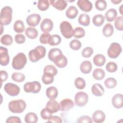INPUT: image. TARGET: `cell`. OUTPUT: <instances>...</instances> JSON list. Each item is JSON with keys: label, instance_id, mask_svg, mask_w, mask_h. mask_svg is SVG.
I'll list each match as a JSON object with an SVG mask.
<instances>
[{"label": "cell", "instance_id": "1", "mask_svg": "<svg viewBox=\"0 0 123 123\" xmlns=\"http://www.w3.org/2000/svg\"><path fill=\"white\" fill-rule=\"evenodd\" d=\"M46 54V49L42 46H38L34 49L31 50L28 53L30 61L32 62H37L43 58Z\"/></svg>", "mask_w": 123, "mask_h": 123}, {"label": "cell", "instance_id": "2", "mask_svg": "<svg viewBox=\"0 0 123 123\" xmlns=\"http://www.w3.org/2000/svg\"><path fill=\"white\" fill-rule=\"evenodd\" d=\"M26 108V103L23 99L11 101L9 103V110L12 113H20L24 111Z\"/></svg>", "mask_w": 123, "mask_h": 123}, {"label": "cell", "instance_id": "3", "mask_svg": "<svg viewBox=\"0 0 123 123\" xmlns=\"http://www.w3.org/2000/svg\"><path fill=\"white\" fill-rule=\"evenodd\" d=\"M12 9L6 6L2 8L0 14V23L3 25H9L12 20Z\"/></svg>", "mask_w": 123, "mask_h": 123}, {"label": "cell", "instance_id": "4", "mask_svg": "<svg viewBox=\"0 0 123 123\" xmlns=\"http://www.w3.org/2000/svg\"><path fill=\"white\" fill-rule=\"evenodd\" d=\"M27 62V58L23 53H19L13 58L12 61V68L15 70L22 69Z\"/></svg>", "mask_w": 123, "mask_h": 123}, {"label": "cell", "instance_id": "5", "mask_svg": "<svg viewBox=\"0 0 123 123\" xmlns=\"http://www.w3.org/2000/svg\"><path fill=\"white\" fill-rule=\"evenodd\" d=\"M61 32L66 38H71L74 35V30L71 24L67 21L62 22L60 25Z\"/></svg>", "mask_w": 123, "mask_h": 123}, {"label": "cell", "instance_id": "6", "mask_svg": "<svg viewBox=\"0 0 123 123\" xmlns=\"http://www.w3.org/2000/svg\"><path fill=\"white\" fill-rule=\"evenodd\" d=\"M122 50L121 45L116 42L112 43L107 50L108 56L111 59L117 58Z\"/></svg>", "mask_w": 123, "mask_h": 123}, {"label": "cell", "instance_id": "7", "mask_svg": "<svg viewBox=\"0 0 123 123\" xmlns=\"http://www.w3.org/2000/svg\"><path fill=\"white\" fill-rule=\"evenodd\" d=\"M41 88L40 83L37 81L27 82L24 86V89L27 93H37L40 91Z\"/></svg>", "mask_w": 123, "mask_h": 123}, {"label": "cell", "instance_id": "8", "mask_svg": "<svg viewBox=\"0 0 123 123\" xmlns=\"http://www.w3.org/2000/svg\"><path fill=\"white\" fill-rule=\"evenodd\" d=\"M88 99V95L83 92L80 91L77 92L74 98V101L76 105L79 107H83L86 104Z\"/></svg>", "mask_w": 123, "mask_h": 123}, {"label": "cell", "instance_id": "9", "mask_svg": "<svg viewBox=\"0 0 123 123\" xmlns=\"http://www.w3.org/2000/svg\"><path fill=\"white\" fill-rule=\"evenodd\" d=\"M4 89L5 92L11 96H17L20 92L19 87L12 83H8L5 84Z\"/></svg>", "mask_w": 123, "mask_h": 123}, {"label": "cell", "instance_id": "10", "mask_svg": "<svg viewBox=\"0 0 123 123\" xmlns=\"http://www.w3.org/2000/svg\"><path fill=\"white\" fill-rule=\"evenodd\" d=\"M10 61L8 49L6 48L0 47V64L2 66L7 65Z\"/></svg>", "mask_w": 123, "mask_h": 123}, {"label": "cell", "instance_id": "11", "mask_svg": "<svg viewBox=\"0 0 123 123\" xmlns=\"http://www.w3.org/2000/svg\"><path fill=\"white\" fill-rule=\"evenodd\" d=\"M60 104V110L62 111H67L72 109L74 105L73 101L70 98L62 99Z\"/></svg>", "mask_w": 123, "mask_h": 123}, {"label": "cell", "instance_id": "12", "mask_svg": "<svg viewBox=\"0 0 123 123\" xmlns=\"http://www.w3.org/2000/svg\"><path fill=\"white\" fill-rule=\"evenodd\" d=\"M41 20V16L37 13L31 14L26 19L27 25L30 26H36L38 25Z\"/></svg>", "mask_w": 123, "mask_h": 123}, {"label": "cell", "instance_id": "13", "mask_svg": "<svg viewBox=\"0 0 123 123\" xmlns=\"http://www.w3.org/2000/svg\"><path fill=\"white\" fill-rule=\"evenodd\" d=\"M46 108L51 113H56L60 110V104L55 99H50L48 101Z\"/></svg>", "mask_w": 123, "mask_h": 123}, {"label": "cell", "instance_id": "14", "mask_svg": "<svg viewBox=\"0 0 123 123\" xmlns=\"http://www.w3.org/2000/svg\"><path fill=\"white\" fill-rule=\"evenodd\" d=\"M53 27V23L52 21L49 19L45 18L41 22L40 24V29L44 33H49L50 32Z\"/></svg>", "mask_w": 123, "mask_h": 123}, {"label": "cell", "instance_id": "15", "mask_svg": "<svg viewBox=\"0 0 123 123\" xmlns=\"http://www.w3.org/2000/svg\"><path fill=\"white\" fill-rule=\"evenodd\" d=\"M77 4L79 8L85 12H90L93 8L92 3L87 0H79L77 2Z\"/></svg>", "mask_w": 123, "mask_h": 123}, {"label": "cell", "instance_id": "16", "mask_svg": "<svg viewBox=\"0 0 123 123\" xmlns=\"http://www.w3.org/2000/svg\"><path fill=\"white\" fill-rule=\"evenodd\" d=\"M112 105L116 109H120L123 106V95L121 94H116L112 98Z\"/></svg>", "mask_w": 123, "mask_h": 123}, {"label": "cell", "instance_id": "17", "mask_svg": "<svg viewBox=\"0 0 123 123\" xmlns=\"http://www.w3.org/2000/svg\"><path fill=\"white\" fill-rule=\"evenodd\" d=\"M49 2L53 7L60 11L64 10L67 6V3L64 0H50Z\"/></svg>", "mask_w": 123, "mask_h": 123}, {"label": "cell", "instance_id": "18", "mask_svg": "<svg viewBox=\"0 0 123 123\" xmlns=\"http://www.w3.org/2000/svg\"><path fill=\"white\" fill-rule=\"evenodd\" d=\"M59 68H64L67 64V59L65 56L61 54L56 57L52 61Z\"/></svg>", "mask_w": 123, "mask_h": 123}, {"label": "cell", "instance_id": "19", "mask_svg": "<svg viewBox=\"0 0 123 123\" xmlns=\"http://www.w3.org/2000/svg\"><path fill=\"white\" fill-rule=\"evenodd\" d=\"M92 119L95 123H102L105 121V114L102 111L97 110L93 113L92 115Z\"/></svg>", "mask_w": 123, "mask_h": 123}, {"label": "cell", "instance_id": "20", "mask_svg": "<svg viewBox=\"0 0 123 123\" xmlns=\"http://www.w3.org/2000/svg\"><path fill=\"white\" fill-rule=\"evenodd\" d=\"M91 91L93 95L96 96H101L104 93L103 87L98 83L94 84L91 88Z\"/></svg>", "mask_w": 123, "mask_h": 123}, {"label": "cell", "instance_id": "21", "mask_svg": "<svg viewBox=\"0 0 123 123\" xmlns=\"http://www.w3.org/2000/svg\"><path fill=\"white\" fill-rule=\"evenodd\" d=\"M92 69V65L89 61H85L82 62L80 66V69L82 73L87 74L90 73Z\"/></svg>", "mask_w": 123, "mask_h": 123}, {"label": "cell", "instance_id": "22", "mask_svg": "<svg viewBox=\"0 0 123 123\" xmlns=\"http://www.w3.org/2000/svg\"><path fill=\"white\" fill-rule=\"evenodd\" d=\"M46 94L49 98L55 99L58 96V91L56 87L52 86L47 88Z\"/></svg>", "mask_w": 123, "mask_h": 123}, {"label": "cell", "instance_id": "23", "mask_svg": "<svg viewBox=\"0 0 123 123\" xmlns=\"http://www.w3.org/2000/svg\"><path fill=\"white\" fill-rule=\"evenodd\" d=\"M105 62V57L102 54H97L93 58V62L97 66H102Z\"/></svg>", "mask_w": 123, "mask_h": 123}, {"label": "cell", "instance_id": "24", "mask_svg": "<svg viewBox=\"0 0 123 123\" xmlns=\"http://www.w3.org/2000/svg\"><path fill=\"white\" fill-rule=\"evenodd\" d=\"M78 13L77 9L74 6H70L66 11V15L69 19L75 18Z\"/></svg>", "mask_w": 123, "mask_h": 123}, {"label": "cell", "instance_id": "25", "mask_svg": "<svg viewBox=\"0 0 123 123\" xmlns=\"http://www.w3.org/2000/svg\"><path fill=\"white\" fill-rule=\"evenodd\" d=\"M105 18L107 21L112 22L115 20L117 15V12L115 9L111 8L108 10L105 13Z\"/></svg>", "mask_w": 123, "mask_h": 123}, {"label": "cell", "instance_id": "26", "mask_svg": "<svg viewBox=\"0 0 123 123\" xmlns=\"http://www.w3.org/2000/svg\"><path fill=\"white\" fill-rule=\"evenodd\" d=\"M25 34L29 38L34 39L37 37L38 32L35 28L29 27L25 30Z\"/></svg>", "mask_w": 123, "mask_h": 123}, {"label": "cell", "instance_id": "27", "mask_svg": "<svg viewBox=\"0 0 123 123\" xmlns=\"http://www.w3.org/2000/svg\"><path fill=\"white\" fill-rule=\"evenodd\" d=\"M78 21L81 25L87 26L90 24V17L86 13H82L79 15Z\"/></svg>", "mask_w": 123, "mask_h": 123}, {"label": "cell", "instance_id": "28", "mask_svg": "<svg viewBox=\"0 0 123 123\" xmlns=\"http://www.w3.org/2000/svg\"><path fill=\"white\" fill-rule=\"evenodd\" d=\"M61 54H62V53L60 49L58 48H53L49 51L48 58L50 61L52 62L54 59Z\"/></svg>", "mask_w": 123, "mask_h": 123}, {"label": "cell", "instance_id": "29", "mask_svg": "<svg viewBox=\"0 0 123 123\" xmlns=\"http://www.w3.org/2000/svg\"><path fill=\"white\" fill-rule=\"evenodd\" d=\"M114 29L112 25L110 23L106 24L103 28L102 33L106 37H111L113 33Z\"/></svg>", "mask_w": 123, "mask_h": 123}, {"label": "cell", "instance_id": "30", "mask_svg": "<svg viewBox=\"0 0 123 123\" xmlns=\"http://www.w3.org/2000/svg\"><path fill=\"white\" fill-rule=\"evenodd\" d=\"M25 121L26 123H36L37 122L38 118L35 113L30 112L25 115Z\"/></svg>", "mask_w": 123, "mask_h": 123}, {"label": "cell", "instance_id": "31", "mask_svg": "<svg viewBox=\"0 0 123 123\" xmlns=\"http://www.w3.org/2000/svg\"><path fill=\"white\" fill-rule=\"evenodd\" d=\"M105 75V72L101 68H96L93 72V77L97 80L103 79Z\"/></svg>", "mask_w": 123, "mask_h": 123}, {"label": "cell", "instance_id": "32", "mask_svg": "<svg viewBox=\"0 0 123 123\" xmlns=\"http://www.w3.org/2000/svg\"><path fill=\"white\" fill-rule=\"evenodd\" d=\"M105 21V17L102 14L95 15L92 19L93 24L96 26H100L103 25Z\"/></svg>", "mask_w": 123, "mask_h": 123}, {"label": "cell", "instance_id": "33", "mask_svg": "<svg viewBox=\"0 0 123 123\" xmlns=\"http://www.w3.org/2000/svg\"><path fill=\"white\" fill-rule=\"evenodd\" d=\"M13 29L16 33H23L25 29V26L23 22L21 20H17L15 21L13 25Z\"/></svg>", "mask_w": 123, "mask_h": 123}, {"label": "cell", "instance_id": "34", "mask_svg": "<svg viewBox=\"0 0 123 123\" xmlns=\"http://www.w3.org/2000/svg\"><path fill=\"white\" fill-rule=\"evenodd\" d=\"M41 79L44 84H50L52 83L54 81V75L49 73H44Z\"/></svg>", "mask_w": 123, "mask_h": 123}, {"label": "cell", "instance_id": "35", "mask_svg": "<svg viewBox=\"0 0 123 123\" xmlns=\"http://www.w3.org/2000/svg\"><path fill=\"white\" fill-rule=\"evenodd\" d=\"M61 42V37L58 35H51L48 41V44L50 46L59 45Z\"/></svg>", "mask_w": 123, "mask_h": 123}, {"label": "cell", "instance_id": "36", "mask_svg": "<svg viewBox=\"0 0 123 123\" xmlns=\"http://www.w3.org/2000/svg\"><path fill=\"white\" fill-rule=\"evenodd\" d=\"M49 2L48 0H40L37 2V8L41 11H45L49 6Z\"/></svg>", "mask_w": 123, "mask_h": 123}, {"label": "cell", "instance_id": "37", "mask_svg": "<svg viewBox=\"0 0 123 123\" xmlns=\"http://www.w3.org/2000/svg\"><path fill=\"white\" fill-rule=\"evenodd\" d=\"M13 39L10 35L6 34L1 37L0 38V42L2 44L5 46H9L12 43Z\"/></svg>", "mask_w": 123, "mask_h": 123}, {"label": "cell", "instance_id": "38", "mask_svg": "<svg viewBox=\"0 0 123 123\" xmlns=\"http://www.w3.org/2000/svg\"><path fill=\"white\" fill-rule=\"evenodd\" d=\"M85 35V31L81 27H76L74 30L73 36L76 38H80L83 37Z\"/></svg>", "mask_w": 123, "mask_h": 123}, {"label": "cell", "instance_id": "39", "mask_svg": "<svg viewBox=\"0 0 123 123\" xmlns=\"http://www.w3.org/2000/svg\"><path fill=\"white\" fill-rule=\"evenodd\" d=\"M104 84L108 88H113L116 86L117 81L114 78L109 77L105 80Z\"/></svg>", "mask_w": 123, "mask_h": 123}, {"label": "cell", "instance_id": "40", "mask_svg": "<svg viewBox=\"0 0 123 123\" xmlns=\"http://www.w3.org/2000/svg\"><path fill=\"white\" fill-rule=\"evenodd\" d=\"M74 85L78 89H83L86 86V82L81 77H77L74 80Z\"/></svg>", "mask_w": 123, "mask_h": 123}, {"label": "cell", "instance_id": "41", "mask_svg": "<svg viewBox=\"0 0 123 123\" xmlns=\"http://www.w3.org/2000/svg\"><path fill=\"white\" fill-rule=\"evenodd\" d=\"M12 78L15 82H22L25 79V76L21 73H13L12 75Z\"/></svg>", "mask_w": 123, "mask_h": 123}, {"label": "cell", "instance_id": "42", "mask_svg": "<svg viewBox=\"0 0 123 123\" xmlns=\"http://www.w3.org/2000/svg\"><path fill=\"white\" fill-rule=\"evenodd\" d=\"M96 8L100 11L105 10L107 7V2L104 0H98L95 2Z\"/></svg>", "mask_w": 123, "mask_h": 123}, {"label": "cell", "instance_id": "43", "mask_svg": "<svg viewBox=\"0 0 123 123\" xmlns=\"http://www.w3.org/2000/svg\"><path fill=\"white\" fill-rule=\"evenodd\" d=\"M43 72L44 73H49L52 74L53 75L55 76L57 74L58 71L57 68L52 65H48L46 66L43 70Z\"/></svg>", "mask_w": 123, "mask_h": 123}, {"label": "cell", "instance_id": "44", "mask_svg": "<svg viewBox=\"0 0 123 123\" xmlns=\"http://www.w3.org/2000/svg\"><path fill=\"white\" fill-rule=\"evenodd\" d=\"M123 17L122 16L118 17L115 20L114 25L116 29L119 31L123 30Z\"/></svg>", "mask_w": 123, "mask_h": 123}, {"label": "cell", "instance_id": "45", "mask_svg": "<svg viewBox=\"0 0 123 123\" xmlns=\"http://www.w3.org/2000/svg\"><path fill=\"white\" fill-rule=\"evenodd\" d=\"M82 46L81 42L77 39H73L70 43V47L73 50H77L79 49Z\"/></svg>", "mask_w": 123, "mask_h": 123}, {"label": "cell", "instance_id": "46", "mask_svg": "<svg viewBox=\"0 0 123 123\" xmlns=\"http://www.w3.org/2000/svg\"><path fill=\"white\" fill-rule=\"evenodd\" d=\"M106 70L110 73H114L117 70V65L114 62H109L106 65Z\"/></svg>", "mask_w": 123, "mask_h": 123}, {"label": "cell", "instance_id": "47", "mask_svg": "<svg viewBox=\"0 0 123 123\" xmlns=\"http://www.w3.org/2000/svg\"><path fill=\"white\" fill-rule=\"evenodd\" d=\"M93 53V49L90 47L84 48L82 51V55L85 58L90 57Z\"/></svg>", "mask_w": 123, "mask_h": 123}, {"label": "cell", "instance_id": "48", "mask_svg": "<svg viewBox=\"0 0 123 123\" xmlns=\"http://www.w3.org/2000/svg\"><path fill=\"white\" fill-rule=\"evenodd\" d=\"M51 35L49 33H44L42 34L39 37V41L41 44H47L48 43L49 38Z\"/></svg>", "mask_w": 123, "mask_h": 123}, {"label": "cell", "instance_id": "49", "mask_svg": "<svg viewBox=\"0 0 123 123\" xmlns=\"http://www.w3.org/2000/svg\"><path fill=\"white\" fill-rule=\"evenodd\" d=\"M52 113L50 112L46 108L42 109L40 112V115L43 120H48L51 116Z\"/></svg>", "mask_w": 123, "mask_h": 123}, {"label": "cell", "instance_id": "50", "mask_svg": "<svg viewBox=\"0 0 123 123\" xmlns=\"http://www.w3.org/2000/svg\"><path fill=\"white\" fill-rule=\"evenodd\" d=\"M77 122L79 123H92L93 121L91 118L88 116H82L78 119Z\"/></svg>", "mask_w": 123, "mask_h": 123}, {"label": "cell", "instance_id": "51", "mask_svg": "<svg viewBox=\"0 0 123 123\" xmlns=\"http://www.w3.org/2000/svg\"><path fill=\"white\" fill-rule=\"evenodd\" d=\"M14 39L15 42L18 44H23L25 41V37L23 34H18L15 36Z\"/></svg>", "mask_w": 123, "mask_h": 123}, {"label": "cell", "instance_id": "52", "mask_svg": "<svg viewBox=\"0 0 123 123\" xmlns=\"http://www.w3.org/2000/svg\"><path fill=\"white\" fill-rule=\"evenodd\" d=\"M21 122L20 118L17 116H10L6 121V123H21Z\"/></svg>", "mask_w": 123, "mask_h": 123}, {"label": "cell", "instance_id": "53", "mask_svg": "<svg viewBox=\"0 0 123 123\" xmlns=\"http://www.w3.org/2000/svg\"><path fill=\"white\" fill-rule=\"evenodd\" d=\"M62 121L61 117L57 116H51L48 120L47 122L48 123H61Z\"/></svg>", "mask_w": 123, "mask_h": 123}, {"label": "cell", "instance_id": "54", "mask_svg": "<svg viewBox=\"0 0 123 123\" xmlns=\"http://www.w3.org/2000/svg\"><path fill=\"white\" fill-rule=\"evenodd\" d=\"M0 81L1 84H2V82L5 81L8 78V75L7 73L4 70H1L0 71Z\"/></svg>", "mask_w": 123, "mask_h": 123}, {"label": "cell", "instance_id": "55", "mask_svg": "<svg viewBox=\"0 0 123 123\" xmlns=\"http://www.w3.org/2000/svg\"><path fill=\"white\" fill-rule=\"evenodd\" d=\"M111 2L114 4H118L122 2V0H111Z\"/></svg>", "mask_w": 123, "mask_h": 123}, {"label": "cell", "instance_id": "56", "mask_svg": "<svg viewBox=\"0 0 123 123\" xmlns=\"http://www.w3.org/2000/svg\"><path fill=\"white\" fill-rule=\"evenodd\" d=\"M122 7H123V5H122L120 6V8H119L120 12V13H121L122 15H123V8H122Z\"/></svg>", "mask_w": 123, "mask_h": 123}]
</instances>
